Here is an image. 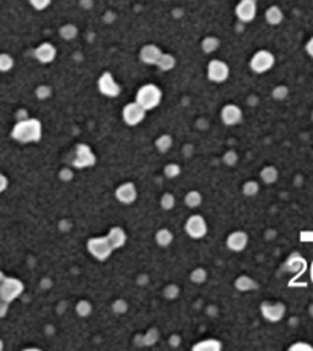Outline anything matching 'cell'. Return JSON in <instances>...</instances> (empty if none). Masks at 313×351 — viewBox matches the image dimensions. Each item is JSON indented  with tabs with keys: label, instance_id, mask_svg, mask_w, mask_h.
<instances>
[{
	"label": "cell",
	"instance_id": "36",
	"mask_svg": "<svg viewBox=\"0 0 313 351\" xmlns=\"http://www.w3.org/2000/svg\"><path fill=\"white\" fill-rule=\"evenodd\" d=\"M182 173V169H181V167L177 165V164H166L165 167H164V176L166 177V179H176L177 176H179Z\"/></svg>",
	"mask_w": 313,
	"mask_h": 351
},
{
	"label": "cell",
	"instance_id": "58",
	"mask_svg": "<svg viewBox=\"0 0 313 351\" xmlns=\"http://www.w3.org/2000/svg\"><path fill=\"white\" fill-rule=\"evenodd\" d=\"M5 280V273L2 272V270H0V284H2V281Z\"/></svg>",
	"mask_w": 313,
	"mask_h": 351
},
{
	"label": "cell",
	"instance_id": "51",
	"mask_svg": "<svg viewBox=\"0 0 313 351\" xmlns=\"http://www.w3.org/2000/svg\"><path fill=\"white\" fill-rule=\"evenodd\" d=\"M115 18H116V16H115V13H112V11H107L104 14V22L106 23H112Z\"/></svg>",
	"mask_w": 313,
	"mask_h": 351
},
{
	"label": "cell",
	"instance_id": "32",
	"mask_svg": "<svg viewBox=\"0 0 313 351\" xmlns=\"http://www.w3.org/2000/svg\"><path fill=\"white\" fill-rule=\"evenodd\" d=\"M14 67V58L13 55L6 54V52H2L0 54V72L2 73H6L9 70H13Z\"/></svg>",
	"mask_w": 313,
	"mask_h": 351
},
{
	"label": "cell",
	"instance_id": "52",
	"mask_svg": "<svg viewBox=\"0 0 313 351\" xmlns=\"http://www.w3.org/2000/svg\"><path fill=\"white\" fill-rule=\"evenodd\" d=\"M183 153H185V156H186V157H190V156L194 153V147H193L191 144L185 145V148H183Z\"/></svg>",
	"mask_w": 313,
	"mask_h": 351
},
{
	"label": "cell",
	"instance_id": "61",
	"mask_svg": "<svg viewBox=\"0 0 313 351\" xmlns=\"http://www.w3.org/2000/svg\"><path fill=\"white\" fill-rule=\"evenodd\" d=\"M312 121H313V110H312Z\"/></svg>",
	"mask_w": 313,
	"mask_h": 351
},
{
	"label": "cell",
	"instance_id": "26",
	"mask_svg": "<svg viewBox=\"0 0 313 351\" xmlns=\"http://www.w3.org/2000/svg\"><path fill=\"white\" fill-rule=\"evenodd\" d=\"M58 34L65 41H72V40H75L78 37V28L74 23H66V25H63L60 28Z\"/></svg>",
	"mask_w": 313,
	"mask_h": 351
},
{
	"label": "cell",
	"instance_id": "6",
	"mask_svg": "<svg viewBox=\"0 0 313 351\" xmlns=\"http://www.w3.org/2000/svg\"><path fill=\"white\" fill-rule=\"evenodd\" d=\"M25 285L18 278H14V276H5V280L0 284V300L11 304L14 300L23 293Z\"/></svg>",
	"mask_w": 313,
	"mask_h": 351
},
{
	"label": "cell",
	"instance_id": "60",
	"mask_svg": "<svg viewBox=\"0 0 313 351\" xmlns=\"http://www.w3.org/2000/svg\"><path fill=\"white\" fill-rule=\"evenodd\" d=\"M309 312H310V315H312V316H313V304H312V305H310V308H309Z\"/></svg>",
	"mask_w": 313,
	"mask_h": 351
},
{
	"label": "cell",
	"instance_id": "19",
	"mask_svg": "<svg viewBox=\"0 0 313 351\" xmlns=\"http://www.w3.org/2000/svg\"><path fill=\"white\" fill-rule=\"evenodd\" d=\"M222 348H223V344L214 337L199 340V342L193 345V351H220Z\"/></svg>",
	"mask_w": 313,
	"mask_h": 351
},
{
	"label": "cell",
	"instance_id": "24",
	"mask_svg": "<svg viewBox=\"0 0 313 351\" xmlns=\"http://www.w3.org/2000/svg\"><path fill=\"white\" fill-rule=\"evenodd\" d=\"M260 179H262L266 185H272L278 180V169L274 165H267L260 171Z\"/></svg>",
	"mask_w": 313,
	"mask_h": 351
},
{
	"label": "cell",
	"instance_id": "8",
	"mask_svg": "<svg viewBox=\"0 0 313 351\" xmlns=\"http://www.w3.org/2000/svg\"><path fill=\"white\" fill-rule=\"evenodd\" d=\"M206 75H208V80L211 83H215V84H222L225 83L228 78H229V66L228 63L223 61V60H211L208 63V67H206Z\"/></svg>",
	"mask_w": 313,
	"mask_h": 351
},
{
	"label": "cell",
	"instance_id": "43",
	"mask_svg": "<svg viewBox=\"0 0 313 351\" xmlns=\"http://www.w3.org/2000/svg\"><path fill=\"white\" fill-rule=\"evenodd\" d=\"M58 177L63 180V182H70V180L74 179V171H72V168L65 167V168H61V169H60Z\"/></svg>",
	"mask_w": 313,
	"mask_h": 351
},
{
	"label": "cell",
	"instance_id": "47",
	"mask_svg": "<svg viewBox=\"0 0 313 351\" xmlns=\"http://www.w3.org/2000/svg\"><path fill=\"white\" fill-rule=\"evenodd\" d=\"M181 342H182V339H181V336L179 334H173L171 337H170V345L171 347H179L181 345Z\"/></svg>",
	"mask_w": 313,
	"mask_h": 351
},
{
	"label": "cell",
	"instance_id": "20",
	"mask_svg": "<svg viewBox=\"0 0 313 351\" xmlns=\"http://www.w3.org/2000/svg\"><path fill=\"white\" fill-rule=\"evenodd\" d=\"M264 18H266V22L270 26H278L284 20V13H283V9H281L280 6L272 5V6L267 8V11L264 14Z\"/></svg>",
	"mask_w": 313,
	"mask_h": 351
},
{
	"label": "cell",
	"instance_id": "31",
	"mask_svg": "<svg viewBox=\"0 0 313 351\" xmlns=\"http://www.w3.org/2000/svg\"><path fill=\"white\" fill-rule=\"evenodd\" d=\"M159 340V330L150 328L147 333L142 336V347H151Z\"/></svg>",
	"mask_w": 313,
	"mask_h": 351
},
{
	"label": "cell",
	"instance_id": "10",
	"mask_svg": "<svg viewBox=\"0 0 313 351\" xmlns=\"http://www.w3.org/2000/svg\"><path fill=\"white\" fill-rule=\"evenodd\" d=\"M98 90L107 98H116L121 93V86L110 72H102L101 77L98 78Z\"/></svg>",
	"mask_w": 313,
	"mask_h": 351
},
{
	"label": "cell",
	"instance_id": "18",
	"mask_svg": "<svg viewBox=\"0 0 313 351\" xmlns=\"http://www.w3.org/2000/svg\"><path fill=\"white\" fill-rule=\"evenodd\" d=\"M107 238L113 249H121L125 246V243H127V234H125V231L122 228L113 226V228H110V231L107 234Z\"/></svg>",
	"mask_w": 313,
	"mask_h": 351
},
{
	"label": "cell",
	"instance_id": "27",
	"mask_svg": "<svg viewBox=\"0 0 313 351\" xmlns=\"http://www.w3.org/2000/svg\"><path fill=\"white\" fill-rule=\"evenodd\" d=\"M304 266H306V261L302 260L298 253H294L292 257L286 261V270L289 272H301L302 269H304Z\"/></svg>",
	"mask_w": 313,
	"mask_h": 351
},
{
	"label": "cell",
	"instance_id": "39",
	"mask_svg": "<svg viewBox=\"0 0 313 351\" xmlns=\"http://www.w3.org/2000/svg\"><path fill=\"white\" fill-rule=\"evenodd\" d=\"M112 310L115 315H124L129 310V304L125 300H115L112 304Z\"/></svg>",
	"mask_w": 313,
	"mask_h": 351
},
{
	"label": "cell",
	"instance_id": "30",
	"mask_svg": "<svg viewBox=\"0 0 313 351\" xmlns=\"http://www.w3.org/2000/svg\"><path fill=\"white\" fill-rule=\"evenodd\" d=\"M92 310H93V305H92V302L87 301V300H81V301H78L77 305H75V312H77V315H78L80 318H87V316H90Z\"/></svg>",
	"mask_w": 313,
	"mask_h": 351
},
{
	"label": "cell",
	"instance_id": "17",
	"mask_svg": "<svg viewBox=\"0 0 313 351\" xmlns=\"http://www.w3.org/2000/svg\"><path fill=\"white\" fill-rule=\"evenodd\" d=\"M161 54H162V50H161L159 46L145 45L139 50V60L144 63V65H147V66H156V63H158Z\"/></svg>",
	"mask_w": 313,
	"mask_h": 351
},
{
	"label": "cell",
	"instance_id": "12",
	"mask_svg": "<svg viewBox=\"0 0 313 351\" xmlns=\"http://www.w3.org/2000/svg\"><path fill=\"white\" fill-rule=\"evenodd\" d=\"M260 310L266 321L269 322H280L286 315V305L283 302H269L264 301L260 305Z\"/></svg>",
	"mask_w": 313,
	"mask_h": 351
},
{
	"label": "cell",
	"instance_id": "35",
	"mask_svg": "<svg viewBox=\"0 0 313 351\" xmlns=\"http://www.w3.org/2000/svg\"><path fill=\"white\" fill-rule=\"evenodd\" d=\"M35 97L40 101H46L52 97V87L48 86V84H40V86L35 89Z\"/></svg>",
	"mask_w": 313,
	"mask_h": 351
},
{
	"label": "cell",
	"instance_id": "62",
	"mask_svg": "<svg viewBox=\"0 0 313 351\" xmlns=\"http://www.w3.org/2000/svg\"><path fill=\"white\" fill-rule=\"evenodd\" d=\"M161 2H166V0H161Z\"/></svg>",
	"mask_w": 313,
	"mask_h": 351
},
{
	"label": "cell",
	"instance_id": "29",
	"mask_svg": "<svg viewBox=\"0 0 313 351\" xmlns=\"http://www.w3.org/2000/svg\"><path fill=\"white\" fill-rule=\"evenodd\" d=\"M154 147H156V150H158L159 153L170 151L171 147H173V137L170 134H161L158 139H156Z\"/></svg>",
	"mask_w": 313,
	"mask_h": 351
},
{
	"label": "cell",
	"instance_id": "28",
	"mask_svg": "<svg viewBox=\"0 0 313 351\" xmlns=\"http://www.w3.org/2000/svg\"><path fill=\"white\" fill-rule=\"evenodd\" d=\"M183 201H185V205H186L188 208L196 209V208H199V206L202 205L203 196L199 193V191H190V193H186Z\"/></svg>",
	"mask_w": 313,
	"mask_h": 351
},
{
	"label": "cell",
	"instance_id": "45",
	"mask_svg": "<svg viewBox=\"0 0 313 351\" xmlns=\"http://www.w3.org/2000/svg\"><path fill=\"white\" fill-rule=\"evenodd\" d=\"M80 8L81 9H86V11H89V9L93 8V5H95V0H80Z\"/></svg>",
	"mask_w": 313,
	"mask_h": 351
},
{
	"label": "cell",
	"instance_id": "37",
	"mask_svg": "<svg viewBox=\"0 0 313 351\" xmlns=\"http://www.w3.org/2000/svg\"><path fill=\"white\" fill-rule=\"evenodd\" d=\"M176 206V197L171 193H165L161 197V208L165 211H171Z\"/></svg>",
	"mask_w": 313,
	"mask_h": 351
},
{
	"label": "cell",
	"instance_id": "13",
	"mask_svg": "<svg viewBox=\"0 0 313 351\" xmlns=\"http://www.w3.org/2000/svg\"><path fill=\"white\" fill-rule=\"evenodd\" d=\"M115 197L122 205H132L138 199V189L136 185L132 182H125L122 185H119L116 189H115Z\"/></svg>",
	"mask_w": 313,
	"mask_h": 351
},
{
	"label": "cell",
	"instance_id": "4",
	"mask_svg": "<svg viewBox=\"0 0 313 351\" xmlns=\"http://www.w3.org/2000/svg\"><path fill=\"white\" fill-rule=\"evenodd\" d=\"M87 251L93 258H97L98 261H106L110 258V255L113 253L112 244L106 237H92L87 240Z\"/></svg>",
	"mask_w": 313,
	"mask_h": 351
},
{
	"label": "cell",
	"instance_id": "48",
	"mask_svg": "<svg viewBox=\"0 0 313 351\" xmlns=\"http://www.w3.org/2000/svg\"><path fill=\"white\" fill-rule=\"evenodd\" d=\"M8 305H9L8 302L0 300V318H5V316H6V313H8Z\"/></svg>",
	"mask_w": 313,
	"mask_h": 351
},
{
	"label": "cell",
	"instance_id": "55",
	"mask_svg": "<svg viewBox=\"0 0 313 351\" xmlns=\"http://www.w3.org/2000/svg\"><path fill=\"white\" fill-rule=\"evenodd\" d=\"M148 283V276L147 275H139V284H147Z\"/></svg>",
	"mask_w": 313,
	"mask_h": 351
},
{
	"label": "cell",
	"instance_id": "38",
	"mask_svg": "<svg viewBox=\"0 0 313 351\" xmlns=\"http://www.w3.org/2000/svg\"><path fill=\"white\" fill-rule=\"evenodd\" d=\"M179 295H181V289H179V285H177V284H168L164 289V296L166 298V300H170V301L176 300Z\"/></svg>",
	"mask_w": 313,
	"mask_h": 351
},
{
	"label": "cell",
	"instance_id": "15",
	"mask_svg": "<svg viewBox=\"0 0 313 351\" xmlns=\"http://www.w3.org/2000/svg\"><path fill=\"white\" fill-rule=\"evenodd\" d=\"M34 57L41 65H49L57 58V48L49 41H45L34 49Z\"/></svg>",
	"mask_w": 313,
	"mask_h": 351
},
{
	"label": "cell",
	"instance_id": "50",
	"mask_svg": "<svg viewBox=\"0 0 313 351\" xmlns=\"http://www.w3.org/2000/svg\"><path fill=\"white\" fill-rule=\"evenodd\" d=\"M306 52L309 54V57H312L313 58V37L307 41L306 43Z\"/></svg>",
	"mask_w": 313,
	"mask_h": 351
},
{
	"label": "cell",
	"instance_id": "9",
	"mask_svg": "<svg viewBox=\"0 0 313 351\" xmlns=\"http://www.w3.org/2000/svg\"><path fill=\"white\" fill-rule=\"evenodd\" d=\"M257 0H240L235 5V17L240 23H250L257 17Z\"/></svg>",
	"mask_w": 313,
	"mask_h": 351
},
{
	"label": "cell",
	"instance_id": "25",
	"mask_svg": "<svg viewBox=\"0 0 313 351\" xmlns=\"http://www.w3.org/2000/svg\"><path fill=\"white\" fill-rule=\"evenodd\" d=\"M200 48L203 50V54H214V52L220 48V40L214 35H208L202 40Z\"/></svg>",
	"mask_w": 313,
	"mask_h": 351
},
{
	"label": "cell",
	"instance_id": "2",
	"mask_svg": "<svg viewBox=\"0 0 313 351\" xmlns=\"http://www.w3.org/2000/svg\"><path fill=\"white\" fill-rule=\"evenodd\" d=\"M136 101L144 110H153L156 109L162 101V90L153 83L144 84L136 92Z\"/></svg>",
	"mask_w": 313,
	"mask_h": 351
},
{
	"label": "cell",
	"instance_id": "49",
	"mask_svg": "<svg viewBox=\"0 0 313 351\" xmlns=\"http://www.w3.org/2000/svg\"><path fill=\"white\" fill-rule=\"evenodd\" d=\"M60 229H61L63 232H66V231L72 229V223L67 221V220H61V221H60Z\"/></svg>",
	"mask_w": 313,
	"mask_h": 351
},
{
	"label": "cell",
	"instance_id": "41",
	"mask_svg": "<svg viewBox=\"0 0 313 351\" xmlns=\"http://www.w3.org/2000/svg\"><path fill=\"white\" fill-rule=\"evenodd\" d=\"M29 5L33 6L35 11H45L46 8L50 6L52 0H28Z\"/></svg>",
	"mask_w": 313,
	"mask_h": 351
},
{
	"label": "cell",
	"instance_id": "23",
	"mask_svg": "<svg viewBox=\"0 0 313 351\" xmlns=\"http://www.w3.org/2000/svg\"><path fill=\"white\" fill-rule=\"evenodd\" d=\"M156 66L162 72H170L176 67V57L173 54H165V52H162L158 63H156Z\"/></svg>",
	"mask_w": 313,
	"mask_h": 351
},
{
	"label": "cell",
	"instance_id": "53",
	"mask_svg": "<svg viewBox=\"0 0 313 351\" xmlns=\"http://www.w3.org/2000/svg\"><path fill=\"white\" fill-rule=\"evenodd\" d=\"M26 118H29L28 113H26V110H18V112H17V119H18V121L26 119Z\"/></svg>",
	"mask_w": 313,
	"mask_h": 351
},
{
	"label": "cell",
	"instance_id": "5",
	"mask_svg": "<svg viewBox=\"0 0 313 351\" xmlns=\"http://www.w3.org/2000/svg\"><path fill=\"white\" fill-rule=\"evenodd\" d=\"M274 66H275V55L270 50H266V49L257 50L249 61L250 70H252L254 73H258V75L269 72Z\"/></svg>",
	"mask_w": 313,
	"mask_h": 351
},
{
	"label": "cell",
	"instance_id": "21",
	"mask_svg": "<svg viewBox=\"0 0 313 351\" xmlns=\"http://www.w3.org/2000/svg\"><path fill=\"white\" fill-rule=\"evenodd\" d=\"M234 285H235V289L238 292H250V290H255L258 287L257 283L250 278V276H247V275L238 276V278L235 280V283H234Z\"/></svg>",
	"mask_w": 313,
	"mask_h": 351
},
{
	"label": "cell",
	"instance_id": "54",
	"mask_svg": "<svg viewBox=\"0 0 313 351\" xmlns=\"http://www.w3.org/2000/svg\"><path fill=\"white\" fill-rule=\"evenodd\" d=\"M173 16H174L176 18L182 17V16H183V9H179V8H177V9H174V11H173Z\"/></svg>",
	"mask_w": 313,
	"mask_h": 351
},
{
	"label": "cell",
	"instance_id": "22",
	"mask_svg": "<svg viewBox=\"0 0 313 351\" xmlns=\"http://www.w3.org/2000/svg\"><path fill=\"white\" fill-rule=\"evenodd\" d=\"M154 240H156V243H158V246L168 248L170 244L173 243V240H174V235H173V232L168 228H161L158 232H156Z\"/></svg>",
	"mask_w": 313,
	"mask_h": 351
},
{
	"label": "cell",
	"instance_id": "34",
	"mask_svg": "<svg viewBox=\"0 0 313 351\" xmlns=\"http://www.w3.org/2000/svg\"><path fill=\"white\" fill-rule=\"evenodd\" d=\"M190 280L194 284H203L208 280V272L202 267H197L190 273Z\"/></svg>",
	"mask_w": 313,
	"mask_h": 351
},
{
	"label": "cell",
	"instance_id": "46",
	"mask_svg": "<svg viewBox=\"0 0 313 351\" xmlns=\"http://www.w3.org/2000/svg\"><path fill=\"white\" fill-rule=\"evenodd\" d=\"M8 185H9V182H8V177H6L5 174L0 173V194H2L3 191H6Z\"/></svg>",
	"mask_w": 313,
	"mask_h": 351
},
{
	"label": "cell",
	"instance_id": "7",
	"mask_svg": "<svg viewBox=\"0 0 313 351\" xmlns=\"http://www.w3.org/2000/svg\"><path fill=\"white\" fill-rule=\"evenodd\" d=\"M185 232L186 235L193 240L203 238L208 234V225L205 217L200 214H194L191 217H188V220L185 221Z\"/></svg>",
	"mask_w": 313,
	"mask_h": 351
},
{
	"label": "cell",
	"instance_id": "42",
	"mask_svg": "<svg viewBox=\"0 0 313 351\" xmlns=\"http://www.w3.org/2000/svg\"><path fill=\"white\" fill-rule=\"evenodd\" d=\"M223 162H225V165H228V167H234V165L238 162V154H237L234 150H228V151L223 154Z\"/></svg>",
	"mask_w": 313,
	"mask_h": 351
},
{
	"label": "cell",
	"instance_id": "1",
	"mask_svg": "<svg viewBox=\"0 0 313 351\" xmlns=\"http://www.w3.org/2000/svg\"><path fill=\"white\" fill-rule=\"evenodd\" d=\"M43 136V127L41 122L35 118H26L17 121V124L11 130V137L20 144H31L38 142Z\"/></svg>",
	"mask_w": 313,
	"mask_h": 351
},
{
	"label": "cell",
	"instance_id": "57",
	"mask_svg": "<svg viewBox=\"0 0 313 351\" xmlns=\"http://www.w3.org/2000/svg\"><path fill=\"white\" fill-rule=\"evenodd\" d=\"M41 285H43V287H45V285H46V287H49V285H50V281H49V280H48V281H46V280H43V283H41Z\"/></svg>",
	"mask_w": 313,
	"mask_h": 351
},
{
	"label": "cell",
	"instance_id": "3",
	"mask_svg": "<svg viewBox=\"0 0 313 351\" xmlns=\"http://www.w3.org/2000/svg\"><path fill=\"white\" fill-rule=\"evenodd\" d=\"M97 164V156L92 151V148L87 144H77L72 153L70 165L74 168H89Z\"/></svg>",
	"mask_w": 313,
	"mask_h": 351
},
{
	"label": "cell",
	"instance_id": "14",
	"mask_svg": "<svg viewBox=\"0 0 313 351\" xmlns=\"http://www.w3.org/2000/svg\"><path fill=\"white\" fill-rule=\"evenodd\" d=\"M222 122L228 127L237 125L243 121V110L238 107L237 104H226L220 112Z\"/></svg>",
	"mask_w": 313,
	"mask_h": 351
},
{
	"label": "cell",
	"instance_id": "44",
	"mask_svg": "<svg viewBox=\"0 0 313 351\" xmlns=\"http://www.w3.org/2000/svg\"><path fill=\"white\" fill-rule=\"evenodd\" d=\"M290 351H313V345L307 344V342H297V344H292L289 347Z\"/></svg>",
	"mask_w": 313,
	"mask_h": 351
},
{
	"label": "cell",
	"instance_id": "33",
	"mask_svg": "<svg viewBox=\"0 0 313 351\" xmlns=\"http://www.w3.org/2000/svg\"><path fill=\"white\" fill-rule=\"evenodd\" d=\"M242 191H243V194L246 197H254V196L258 194L260 185H258V182H255V180H247V182H245Z\"/></svg>",
	"mask_w": 313,
	"mask_h": 351
},
{
	"label": "cell",
	"instance_id": "40",
	"mask_svg": "<svg viewBox=\"0 0 313 351\" xmlns=\"http://www.w3.org/2000/svg\"><path fill=\"white\" fill-rule=\"evenodd\" d=\"M289 97V87L284 86V84H281V86H277L274 90H272V98L277 100V101H283Z\"/></svg>",
	"mask_w": 313,
	"mask_h": 351
},
{
	"label": "cell",
	"instance_id": "16",
	"mask_svg": "<svg viewBox=\"0 0 313 351\" xmlns=\"http://www.w3.org/2000/svg\"><path fill=\"white\" fill-rule=\"evenodd\" d=\"M249 243V237L245 231H234L226 238V248L232 252H242L246 249Z\"/></svg>",
	"mask_w": 313,
	"mask_h": 351
},
{
	"label": "cell",
	"instance_id": "56",
	"mask_svg": "<svg viewBox=\"0 0 313 351\" xmlns=\"http://www.w3.org/2000/svg\"><path fill=\"white\" fill-rule=\"evenodd\" d=\"M208 312H210V316H215V315L218 313V310H217V308H214V307H211Z\"/></svg>",
	"mask_w": 313,
	"mask_h": 351
},
{
	"label": "cell",
	"instance_id": "59",
	"mask_svg": "<svg viewBox=\"0 0 313 351\" xmlns=\"http://www.w3.org/2000/svg\"><path fill=\"white\" fill-rule=\"evenodd\" d=\"M5 348V344H3V340L2 339H0V351H2Z\"/></svg>",
	"mask_w": 313,
	"mask_h": 351
},
{
	"label": "cell",
	"instance_id": "11",
	"mask_svg": "<svg viewBox=\"0 0 313 351\" xmlns=\"http://www.w3.org/2000/svg\"><path fill=\"white\" fill-rule=\"evenodd\" d=\"M145 115H147V110H144L136 101L125 104L122 109V119L130 127L139 125L145 119Z\"/></svg>",
	"mask_w": 313,
	"mask_h": 351
}]
</instances>
